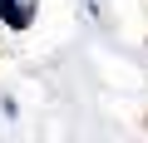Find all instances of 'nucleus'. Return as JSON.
<instances>
[{
	"mask_svg": "<svg viewBox=\"0 0 148 143\" xmlns=\"http://www.w3.org/2000/svg\"><path fill=\"white\" fill-rule=\"evenodd\" d=\"M30 20H35V0H0V25L30 30Z\"/></svg>",
	"mask_w": 148,
	"mask_h": 143,
	"instance_id": "1",
	"label": "nucleus"
}]
</instances>
